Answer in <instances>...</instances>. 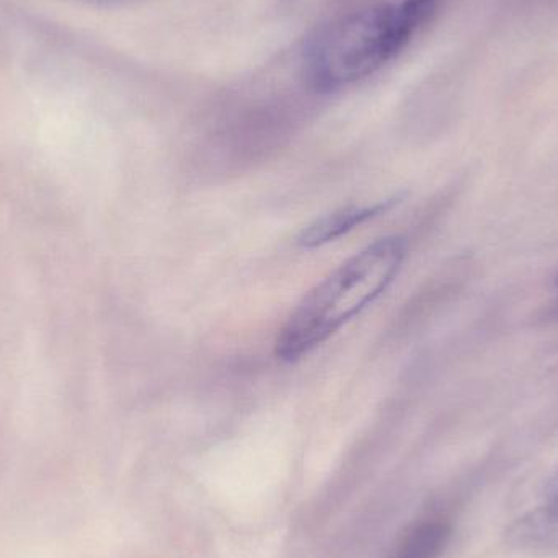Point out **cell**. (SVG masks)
I'll use <instances>...</instances> for the list:
<instances>
[{"label":"cell","mask_w":558,"mask_h":558,"mask_svg":"<svg viewBox=\"0 0 558 558\" xmlns=\"http://www.w3.org/2000/svg\"><path fill=\"white\" fill-rule=\"evenodd\" d=\"M439 0H400L351 13L322 29L305 51V77L318 92L350 87L389 64L432 19Z\"/></svg>","instance_id":"1"},{"label":"cell","mask_w":558,"mask_h":558,"mask_svg":"<svg viewBox=\"0 0 558 558\" xmlns=\"http://www.w3.org/2000/svg\"><path fill=\"white\" fill-rule=\"evenodd\" d=\"M403 260L405 242L390 235L367 245L331 271L302 298L279 330L275 343L279 360H301L333 337L387 291Z\"/></svg>","instance_id":"2"},{"label":"cell","mask_w":558,"mask_h":558,"mask_svg":"<svg viewBox=\"0 0 558 558\" xmlns=\"http://www.w3.org/2000/svg\"><path fill=\"white\" fill-rule=\"evenodd\" d=\"M392 199L373 206H348L330 215L322 216L308 225L299 235L298 244L304 248H317L337 241L341 235L360 228L369 219L377 218L392 208Z\"/></svg>","instance_id":"3"},{"label":"cell","mask_w":558,"mask_h":558,"mask_svg":"<svg viewBox=\"0 0 558 558\" xmlns=\"http://www.w3.org/2000/svg\"><path fill=\"white\" fill-rule=\"evenodd\" d=\"M507 537L511 547L523 553L549 554L558 550V517L541 507L514 521Z\"/></svg>","instance_id":"4"},{"label":"cell","mask_w":558,"mask_h":558,"mask_svg":"<svg viewBox=\"0 0 558 558\" xmlns=\"http://www.w3.org/2000/svg\"><path fill=\"white\" fill-rule=\"evenodd\" d=\"M451 539V526L442 520L416 524L389 558H441Z\"/></svg>","instance_id":"5"},{"label":"cell","mask_w":558,"mask_h":558,"mask_svg":"<svg viewBox=\"0 0 558 558\" xmlns=\"http://www.w3.org/2000/svg\"><path fill=\"white\" fill-rule=\"evenodd\" d=\"M544 508L558 517V471L550 478L544 494Z\"/></svg>","instance_id":"6"}]
</instances>
